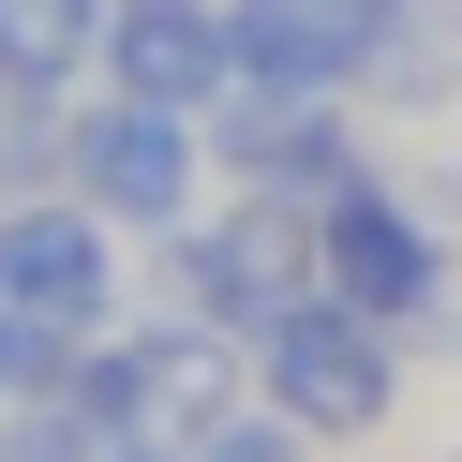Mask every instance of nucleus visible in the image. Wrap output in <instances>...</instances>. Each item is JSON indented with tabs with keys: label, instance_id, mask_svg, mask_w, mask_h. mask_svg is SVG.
<instances>
[{
	"label": "nucleus",
	"instance_id": "1",
	"mask_svg": "<svg viewBox=\"0 0 462 462\" xmlns=\"http://www.w3.org/2000/svg\"><path fill=\"white\" fill-rule=\"evenodd\" d=\"M313 269H328V299L388 313L402 358H462V239L432 224V194H418V180L358 164V180L313 209Z\"/></svg>",
	"mask_w": 462,
	"mask_h": 462
},
{
	"label": "nucleus",
	"instance_id": "2",
	"mask_svg": "<svg viewBox=\"0 0 462 462\" xmlns=\"http://www.w3.org/2000/svg\"><path fill=\"white\" fill-rule=\"evenodd\" d=\"M402 373H418V358H402V328H388V313H358V299H328V283L254 343V402H283L313 448L388 432V418H402Z\"/></svg>",
	"mask_w": 462,
	"mask_h": 462
},
{
	"label": "nucleus",
	"instance_id": "3",
	"mask_svg": "<svg viewBox=\"0 0 462 462\" xmlns=\"http://www.w3.org/2000/svg\"><path fill=\"white\" fill-rule=\"evenodd\" d=\"M209 120L180 105H134V90H75V134H60V194H90L120 239H180L209 209Z\"/></svg>",
	"mask_w": 462,
	"mask_h": 462
},
{
	"label": "nucleus",
	"instance_id": "4",
	"mask_svg": "<svg viewBox=\"0 0 462 462\" xmlns=\"http://www.w3.org/2000/svg\"><path fill=\"white\" fill-rule=\"evenodd\" d=\"M313 209L299 194H224V209H194L180 239H164V313H209V328L269 343L283 313L313 299Z\"/></svg>",
	"mask_w": 462,
	"mask_h": 462
},
{
	"label": "nucleus",
	"instance_id": "5",
	"mask_svg": "<svg viewBox=\"0 0 462 462\" xmlns=\"http://www.w3.org/2000/svg\"><path fill=\"white\" fill-rule=\"evenodd\" d=\"M0 299L45 313L60 343H105L120 328V224L90 194H15L0 209Z\"/></svg>",
	"mask_w": 462,
	"mask_h": 462
},
{
	"label": "nucleus",
	"instance_id": "6",
	"mask_svg": "<svg viewBox=\"0 0 462 462\" xmlns=\"http://www.w3.org/2000/svg\"><path fill=\"white\" fill-rule=\"evenodd\" d=\"M358 120L373 105H313V90H224L209 105V150H224V180L239 194H299V209H328L343 180H358Z\"/></svg>",
	"mask_w": 462,
	"mask_h": 462
},
{
	"label": "nucleus",
	"instance_id": "7",
	"mask_svg": "<svg viewBox=\"0 0 462 462\" xmlns=\"http://www.w3.org/2000/svg\"><path fill=\"white\" fill-rule=\"evenodd\" d=\"M90 90H134V105H180L209 120L239 90V31H224V0H105V60Z\"/></svg>",
	"mask_w": 462,
	"mask_h": 462
},
{
	"label": "nucleus",
	"instance_id": "8",
	"mask_svg": "<svg viewBox=\"0 0 462 462\" xmlns=\"http://www.w3.org/2000/svg\"><path fill=\"white\" fill-rule=\"evenodd\" d=\"M120 343H134V432H150V448H209L254 402V343L209 328V313H134Z\"/></svg>",
	"mask_w": 462,
	"mask_h": 462
},
{
	"label": "nucleus",
	"instance_id": "9",
	"mask_svg": "<svg viewBox=\"0 0 462 462\" xmlns=\"http://www.w3.org/2000/svg\"><path fill=\"white\" fill-rule=\"evenodd\" d=\"M224 31H239V90H313V105H358V45L299 0H224Z\"/></svg>",
	"mask_w": 462,
	"mask_h": 462
},
{
	"label": "nucleus",
	"instance_id": "10",
	"mask_svg": "<svg viewBox=\"0 0 462 462\" xmlns=\"http://www.w3.org/2000/svg\"><path fill=\"white\" fill-rule=\"evenodd\" d=\"M358 105H373V120H448V105H462V15H448V0H402L388 31H373Z\"/></svg>",
	"mask_w": 462,
	"mask_h": 462
},
{
	"label": "nucleus",
	"instance_id": "11",
	"mask_svg": "<svg viewBox=\"0 0 462 462\" xmlns=\"http://www.w3.org/2000/svg\"><path fill=\"white\" fill-rule=\"evenodd\" d=\"M60 373H75V343L45 328V313H15V299H0V418H15V402H45Z\"/></svg>",
	"mask_w": 462,
	"mask_h": 462
},
{
	"label": "nucleus",
	"instance_id": "12",
	"mask_svg": "<svg viewBox=\"0 0 462 462\" xmlns=\"http://www.w3.org/2000/svg\"><path fill=\"white\" fill-rule=\"evenodd\" d=\"M194 462H313V432L283 418V402H239V418H224V432H209Z\"/></svg>",
	"mask_w": 462,
	"mask_h": 462
},
{
	"label": "nucleus",
	"instance_id": "13",
	"mask_svg": "<svg viewBox=\"0 0 462 462\" xmlns=\"http://www.w3.org/2000/svg\"><path fill=\"white\" fill-rule=\"evenodd\" d=\"M0 462H105V448L60 418V402H15V418H0Z\"/></svg>",
	"mask_w": 462,
	"mask_h": 462
},
{
	"label": "nucleus",
	"instance_id": "14",
	"mask_svg": "<svg viewBox=\"0 0 462 462\" xmlns=\"http://www.w3.org/2000/svg\"><path fill=\"white\" fill-rule=\"evenodd\" d=\"M299 15H328V31H343V45H358V60H373V31H388L402 0H299Z\"/></svg>",
	"mask_w": 462,
	"mask_h": 462
},
{
	"label": "nucleus",
	"instance_id": "15",
	"mask_svg": "<svg viewBox=\"0 0 462 462\" xmlns=\"http://www.w3.org/2000/svg\"><path fill=\"white\" fill-rule=\"evenodd\" d=\"M105 462H194V448H150V432H134V448H105Z\"/></svg>",
	"mask_w": 462,
	"mask_h": 462
},
{
	"label": "nucleus",
	"instance_id": "16",
	"mask_svg": "<svg viewBox=\"0 0 462 462\" xmlns=\"http://www.w3.org/2000/svg\"><path fill=\"white\" fill-rule=\"evenodd\" d=\"M448 15H462V0H448Z\"/></svg>",
	"mask_w": 462,
	"mask_h": 462
},
{
	"label": "nucleus",
	"instance_id": "17",
	"mask_svg": "<svg viewBox=\"0 0 462 462\" xmlns=\"http://www.w3.org/2000/svg\"><path fill=\"white\" fill-rule=\"evenodd\" d=\"M448 462H462V448H448Z\"/></svg>",
	"mask_w": 462,
	"mask_h": 462
}]
</instances>
